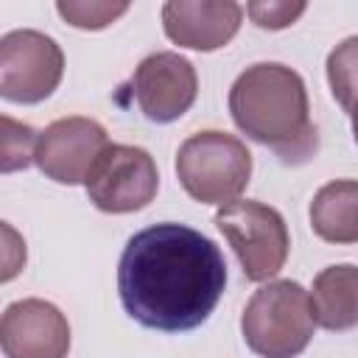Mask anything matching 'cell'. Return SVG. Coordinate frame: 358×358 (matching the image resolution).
<instances>
[{"label":"cell","instance_id":"3","mask_svg":"<svg viewBox=\"0 0 358 358\" xmlns=\"http://www.w3.org/2000/svg\"><path fill=\"white\" fill-rule=\"evenodd\" d=\"M316 330L310 294L294 280L266 282L252 294L241 316L246 347L260 358H296Z\"/></svg>","mask_w":358,"mask_h":358},{"label":"cell","instance_id":"10","mask_svg":"<svg viewBox=\"0 0 358 358\" xmlns=\"http://www.w3.org/2000/svg\"><path fill=\"white\" fill-rule=\"evenodd\" d=\"M0 344L6 358H67V316L45 299H20L3 310Z\"/></svg>","mask_w":358,"mask_h":358},{"label":"cell","instance_id":"18","mask_svg":"<svg viewBox=\"0 0 358 358\" xmlns=\"http://www.w3.org/2000/svg\"><path fill=\"white\" fill-rule=\"evenodd\" d=\"M350 117H352V137H355V143H358V103H355V109L350 112Z\"/></svg>","mask_w":358,"mask_h":358},{"label":"cell","instance_id":"12","mask_svg":"<svg viewBox=\"0 0 358 358\" xmlns=\"http://www.w3.org/2000/svg\"><path fill=\"white\" fill-rule=\"evenodd\" d=\"M316 324L333 333L352 330L358 324V266H327L313 277L310 288Z\"/></svg>","mask_w":358,"mask_h":358},{"label":"cell","instance_id":"4","mask_svg":"<svg viewBox=\"0 0 358 358\" xmlns=\"http://www.w3.org/2000/svg\"><path fill=\"white\" fill-rule=\"evenodd\" d=\"M176 176L199 204L227 207L249 185L252 154L235 134L218 129L196 131L176 151Z\"/></svg>","mask_w":358,"mask_h":358},{"label":"cell","instance_id":"5","mask_svg":"<svg viewBox=\"0 0 358 358\" xmlns=\"http://www.w3.org/2000/svg\"><path fill=\"white\" fill-rule=\"evenodd\" d=\"M215 227L229 241L249 282H266L285 266L291 238L285 218L274 207L255 199H238L218 207Z\"/></svg>","mask_w":358,"mask_h":358},{"label":"cell","instance_id":"13","mask_svg":"<svg viewBox=\"0 0 358 358\" xmlns=\"http://www.w3.org/2000/svg\"><path fill=\"white\" fill-rule=\"evenodd\" d=\"M310 227L327 243H358V179H336L316 190Z\"/></svg>","mask_w":358,"mask_h":358},{"label":"cell","instance_id":"8","mask_svg":"<svg viewBox=\"0 0 358 358\" xmlns=\"http://www.w3.org/2000/svg\"><path fill=\"white\" fill-rule=\"evenodd\" d=\"M106 145L109 137L98 120L73 115L53 120L39 131L34 162L48 179L59 185H78L87 182L92 165L106 151Z\"/></svg>","mask_w":358,"mask_h":358},{"label":"cell","instance_id":"2","mask_svg":"<svg viewBox=\"0 0 358 358\" xmlns=\"http://www.w3.org/2000/svg\"><path fill=\"white\" fill-rule=\"evenodd\" d=\"M229 115L246 137L271 148L285 165H302L316 154L305 81L280 62H257L232 81Z\"/></svg>","mask_w":358,"mask_h":358},{"label":"cell","instance_id":"11","mask_svg":"<svg viewBox=\"0 0 358 358\" xmlns=\"http://www.w3.org/2000/svg\"><path fill=\"white\" fill-rule=\"evenodd\" d=\"M243 6L235 0H168L162 6L165 36L190 50H218L241 28Z\"/></svg>","mask_w":358,"mask_h":358},{"label":"cell","instance_id":"6","mask_svg":"<svg viewBox=\"0 0 358 358\" xmlns=\"http://www.w3.org/2000/svg\"><path fill=\"white\" fill-rule=\"evenodd\" d=\"M64 76L59 42L34 28L8 31L0 39V95L11 103H39Z\"/></svg>","mask_w":358,"mask_h":358},{"label":"cell","instance_id":"7","mask_svg":"<svg viewBox=\"0 0 358 358\" xmlns=\"http://www.w3.org/2000/svg\"><path fill=\"white\" fill-rule=\"evenodd\" d=\"M87 196L101 213L123 215L148 207L159 187V173L154 157L140 145L109 143L106 151L92 165L87 182Z\"/></svg>","mask_w":358,"mask_h":358},{"label":"cell","instance_id":"17","mask_svg":"<svg viewBox=\"0 0 358 358\" xmlns=\"http://www.w3.org/2000/svg\"><path fill=\"white\" fill-rule=\"evenodd\" d=\"M308 3H288V0H268V3H249L246 6V14L252 17V22L257 28H268V31H280V28H288L294 25L302 14H305Z\"/></svg>","mask_w":358,"mask_h":358},{"label":"cell","instance_id":"15","mask_svg":"<svg viewBox=\"0 0 358 358\" xmlns=\"http://www.w3.org/2000/svg\"><path fill=\"white\" fill-rule=\"evenodd\" d=\"M56 11L62 14L64 22L81 31H101L112 25L117 17L129 11V3H103V0H59Z\"/></svg>","mask_w":358,"mask_h":358},{"label":"cell","instance_id":"16","mask_svg":"<svg viewBox=\"0 0 358 358\" xmlns=\"http://www.w3.org/2000/svg\"><path fill=\"white\" fill-rule=\"evenodd\" d=\"M36 137L39 131H34L25 123H17L14 117L3 115V173L28 168L34 162V151H36Z\"/></svg>","mask_w":358,"mask_h":358},{"label":"cell","instance_id":"9","mask_svg":"<svg viewBox=\"0 0 358 358\" xmlns=\"http://www.w3.org/2000/svg\"><path fill=\"white\" fill-rule=\"evenodd\" d=\"M131 95L143 117L151 123H173L196 103V67L173 50H157L134 67Z\"/></svg>","mask_w":358,"mask_h":358},{"label":"cell","instance_id":"1","mask_svg":"<svg viewBox=\"0 0 358 358\" xmlns=\"http://www.w3.org/2000/svg\"><path fill=\"white\" fill-rule=\"evenodd\" d=\"M224 285L221 249L187 224L165 221L134 232L117 260L123 310L159 333H185L204 324Z\"/></svg>","mask_w":358,"mask_h":358},{"label":"cell","instance_id":"14","mask_svg":"<svg viewBox=\"0 0 358 358\" xmlns=\"http://www.w3.org/2000/svg\"><path fill=\"white\" fill-rule=\"evenodd\" d=\"M327 84L336 103L352 112L358 103V36H347L327 53Z\"/></svg>","mask_w":358,"mask_h":358}]
</instances>
